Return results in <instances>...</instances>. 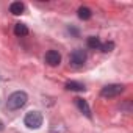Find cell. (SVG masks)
<instances>
[{"label": "cell", "mask_w": 133, "mask_h": 133, "mask_svg": "<svg viewBox=\"0 0 133 133\" xmlns=\"http://www.w3.org/2000/svg\"><path fill=\"white\" fill-rule=\"evenodd\" d=\"M45 63H47L49 66H52V68L58 66V64L61 63V55H59V52H56V50H49V52L45 53Z\"/></svg>", "instance_id": "5b68a950"}, {"label": "cell", "mask_w": 133, "mask_h": 133, "mask_svg": "<svg viewBox=\"0 0 133 133\" xmlns=\"http://www.w3.org/2000/svg\"><path fill=\"white\" fill-rule=\"evenodd\" d=\"M124 89H125L124 85H117V83H114V85H107V86L102 88L100 96H102V97H108V99H110V97H116V96L122 94Z\"/></svg>", "instance_id": "3957f363"}, {"label": "cell", "mask_w": 133, "mask_h": 133, "mask_svg": "<svg viewBox=\"0 0 133 133\" xmlns=\"http://www.w3.org/2000/svg\"><path fill=\"white\" fill-rule=\"evenodd\" d=\"M66 89H69V91H85L86 88H85V85H82V83H77V82H68L66 83Z\"/></svg>", "instance_id": "30bf717a"}, {"label": "cell", "mask_w": 133, "mask_h": 133, "mask_svg": "<svg viewBox=\"0 0 133 133\" xmlns=\"http://www.w3.org/2000/svg\"><path fill=\"white\" fill-rule=\"evenodd\" d=\"M113 49H114V42H113V41H108V42H105V44H100V50H102L103 53H110Z\"/></svg>", "instance_id": "7c38bea8"}, {"label": "cell", "mask_w": 133, "mask_h": 133, "mask_svg": "<svg viewBox=\"0 0 133 133\" xmlns=\"http://www.w3.org/2000/svg\"><path fill=\"white\" fill-rule=\"evenodd\" d=\"M14 35L16 36H27L28 35V27L25 24H16L14 25Z\"/></svg>", "instance_id": "9c48e42d"}, {"label": "cell", "mask_w": 133, "mask_h": 133, "mask_svg": "<svg viewBox=\"0 0 133 133\" xmlns=\"http://www.w3.org/2000/svg\"><path fill=\"white\" fill-rule=\"evenodd\" d=\"M24 10H25V6H24L22 2H13L10 5V13L14 14V16H21L24 13Z\"/></svg>", "instance_id": "52a82bcc"}, {"label": "cell", "mask_w": 133, "mask_h": 133, "mask_svg": "<svg viewBox=\"0 0 133 133\" xmlns=\"http://www.w3.org/2000/svg\"><path fill=\"white\" fill-rule=\"evenodd\" d=\"M75 105L78 107V110H80L86 117H91V108H89V105H88V102H86V100H83V99L77 97V99H75Z\"/></svg>", "instance_id": "8992f818"}, {"label": "cell", "mask_w": 133, "mask_h": 133, "mask_svg": "<svg viewBox=\"0 0 133 133\" xmlns=\"http://www.w3.org/2000/svg\"><path fill=\"white\" fill-rule=\"evenodd\" d=\"M27 100H28V96H27L24 91H16V92H13V94L8 97L6 107H8V110H11V111L21 110L22 107H25Z\"/></svg>", "instance_id": "6da1fadb"}, {"label": "cell", "mask_w": 133, "mask_h": 133, "mask_svg": "<svg viewBox=\"0 0 133 133\" xmlns=\"http://www.w3.org/2000/svg\"><path fill=\"white\" fill-rule=\"evenodd\" d=\"M86 58H88V55H86V52L83 49H75L69 55V63L72 66H83L85 61H86Z\"/></svg>", "instance_id": "277c9868"}, {"label": "cell", "mask_w": 133, "mask_h": 133, "mask_svg": "<svg viewBox=\"0 0 133 133\" xmlns=\"http://www.w3.org/2000/svg\"><path fill=\"white\" fill-rule=\"evenodd\" d=\"M42 121H44V117H42V114L39 111H30L24 117V124L28 128H33V130H38L42 125Z\"/></svg>", "instance_id": "7a4b0ae2"}, {"label": "cell", "mask_w": 133, "mask_h": 133, "mask_svg": "<svg viewBox=\"0 0 133 133\" xmlns=\"http://www.w3.org/2000/svg\"><path fill=\"white\" fill-rule=\"evenodd\" d=\"M91 16H92V11H91L88 6H80V8H78V17H80L82 21H89Z\"/></svg>", "instance_id": "ba28073f"}, {"label": "cell", "mask_w": 133, "mask_h": 133, "mask_svg": "<svg viewBox=\"0 0 133 133\" xmlns=\"http://www.w3.org/2000/svg\"><path fill=\"white\" fill-rule=\"evenodd\" d=\"M100 39L97 38V36H89L88 38V47L89 49H92V50H96V49H100Z\"/></svg>", "instance_id": "8fae6325"}, {"label": "cell", "mask_w": 133, "mask_h": 133, "mask_svg": "<svg viewBox=\"0 0 133 133\" xmlns=\"http://www.w3.org/2000/svg\"><path fill=\"white\" fill-rule=\"evenodd\" d=\"M3 128H5V125H3V122H2V121H0V131H2Z\"/></svg>", "instance_id": "4fadbf2b"}]
</instances>
